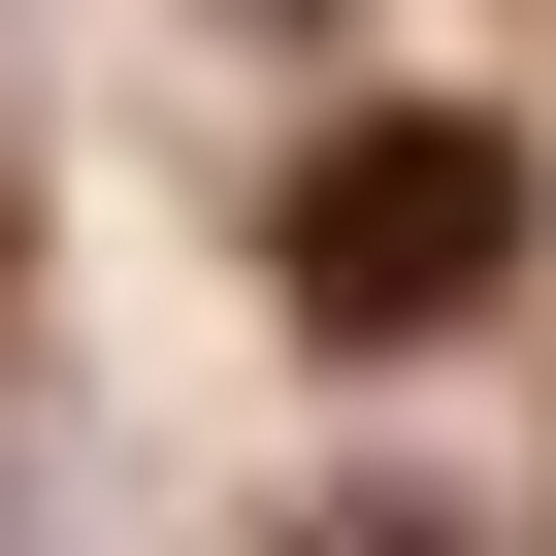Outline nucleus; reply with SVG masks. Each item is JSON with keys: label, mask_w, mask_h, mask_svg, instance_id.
<instances>
[{"label": "nucleus", "mask_w": 556, "mask_h": 556, "mask_svg": "<svg viewBox=\"0 0 556 556\" xmlns=\"http://www.w3.org/2000/svg\"><path fill=\"white\" fill-rule=\"evenodd\" d=\"M523 229H556V164L491 99H328L295 164H262V295H295L328 361H426V328L523 295Z\"/></svg>", "instance_id": "nucleus-1"}, {"label": "nucleus", "mask_w": 556, "mask_h": 556, "mask_svg": "<svg viewBox=\"0 0 556 556\" xmlns=\"http://www.w3.org/2000/svg\"><path fill=\"white\" fill-rule=\"evenodd\" d=\"M262 556H491V523H458V491H393V458H361V491H295V523H262Z\"/></svg>", "instance_id": "nucleus-2"}]
</instances>
